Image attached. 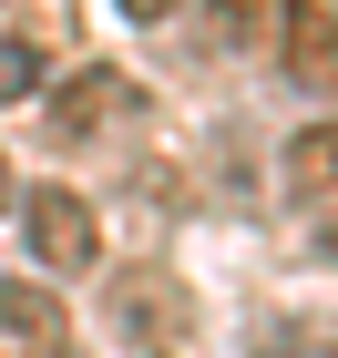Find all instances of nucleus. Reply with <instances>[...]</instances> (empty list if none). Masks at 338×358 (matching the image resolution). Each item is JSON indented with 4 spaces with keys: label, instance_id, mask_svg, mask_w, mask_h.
<instances>
[{
    "label": "nucleus",
    "instance_id": "nucleus-1",
    "mask_svg": "<svg viewBox=\"0 0 338 358\" xmlns=\"http://www.w3.org/2000/svg\"><path fill=\"white\" fill-rule=\"evenodd\" d=\"M21 246H31L41 276H83L92 256H103V215H92L72 185H41V194H21Z\"/></svg>",
    "mask_w": 338,
    "mask_h": 358
},
{
    "label": "nucleus",
    "instance_id": "nucleus-2",
    "mask_svg": "<svg viewBox=\"0 0 338 358\" xmlns=\"http://www.w3.org/2000/svg\"><path fill=\"white\" fill-rule=\"evenodd\" d=\"M134 113H143V83H123L113 62H83V72H62L41 92V134L52 143H92L103 123H134Z\"/></svg>",
    "mask_w": 338,
    "mask_h": 358
},
{
    "label": "nucleus",
    "instance_id": "nucleus-3",
    "mask_svg": "<svg viewBox=\"0 0 338 358\" xmlns=\"http://www.w3.org/2000/svg\"><path fill=\"white\" fill-rule=\"evenodd\" d=\"M277 72L297 92H318V103H338V21L318 0H287L277 10Z\"/></svg>",
    "mask_w": 338,
    "mask_h": 358
},
{
    "label": "nucleus",
    "instance_id": "nucleus-4",
    "mask_svg": "<svg viewBox=\"0 0 338 358\" xmlns=\"http://www.w3.org/2000/svg\"><path fill=\"white\" fill-rule=\"evenodd\" d=\"M277 174H287V194H297V205H338V113H328V123H297V134H287Z\"/></svg>",
    "mask_w": 338,
    "mask_h": 358
},
{
    "label": "nucleus",
    "instance_id": "nucleus-5",
    "mask_svg": "<svg viewBox=\"0 0 338 358\" xmlns=\"http://www.w3.org/2000/svg\"><path fill=\"white\" fill-rule=\"evenodd\" d=\"M0 338H21V348H62V297H52V287H31V276H0Z\"/></svg>",
    "mask_w": 338,
    "mask_h": 358
},
{
    "label": "nucleus",
    "instance_id": "nucleus-6",
    "mask_svg": "<svg viewBox=\"0 0 338 358\" xmlns=\"http://www.w3.org/2000/svg\"><path fill=\"white\" fill-rule=\"evenodd\" d=\"M41 92V52L31 41H0V103H31Z\"/></svg>",
    "mask_w": 338,
    "mask_h": 358
},
{
    "label": "nucleus",
    "instance_id": "nucleus-7",
    "mask_svg": "<svg viewBox=\"0 0 338 358\" xmlns=\"http://www.w3.org/2000/svg\"><path fill=\"white\" fill-rule=\"evenodd\" d=\"M205 31H216L205 52H246V31H256V10H246V0H216V10H205Z\"/></svg>",
    "mask_w": 338,
    "mask_h": 358
},
{
    "label": "nucleus",
    "instance_id": "nucleus-8",
    "mask_svg": "<svg viewBox=\"0 0 338 358\" xmlns=\"http://www.w3.org/2000/svg\"><path fill=\"white\" fill-rule=\"evenodd\" d=\"M113 10H123V21H174L185 0H113Z\"/></svg>",
    "mask_w": 338,
    "mask_h": 358
},
{
    "label": "nucleus",
    "instance_id": "nucleus-9",
    "mask_svg": "<svg viewBox=\"0 0 338 358\" xmlns=\"http://www.w3.org/2000/svg\"><path fill=\"white\" fill-rule=\"evenodd\" d=\"M0 215H21V185H10V164H0Z\"/></svg>",
    "mask_w": 338,
    "mask_h": 358
},
{
    "label": "nucleus",
    "instance_id": "nucleus-10",
    "mask_svg": "<svg viewBox=\"0 0 338 358\" xmlns=\"http://www.w3.org/2000/svg\"><path fill=\"white\" fill-rule=\"evenodd\" d=\"M318 246H328V256H338V225H318Z\"/></svg>",
    "mask_w": 338,
    "mask_h": 358
}]
</instances>
